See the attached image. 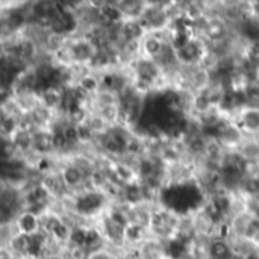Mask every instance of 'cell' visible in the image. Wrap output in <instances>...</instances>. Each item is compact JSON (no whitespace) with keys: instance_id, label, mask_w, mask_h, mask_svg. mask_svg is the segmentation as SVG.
<instances>
[{"instance_id":"1","label":"cell","mask_w":259,"mask_h":259,"mask_svg":"<svg viewBox=\"0 0 259 259\" xmlns=\"http://www.w3.org/2000/svg\"><path fill=\"white\" fill-rule=\"evenodd\" d=\"M237 124L246 137H256L259 134V106L247 105L238 114Z\"/></svg>"},{"instance_id":"2","label":"cell","mask_w":259,"mask_h":259,"mask_svg":"<svg viewBox=\"0 0 259 259\" xmlns=\"http://www.w3.org/2000/svg\"><path fill=\"white\" fill-rule=\"evenodd\" d=\"M231 241L226 237H214L208 244V259H234Z\"/></svg>"},{"instance_id":"3","label":"cell","mask_w":259,"mask_h":259,"mask_svg":"<svg viewBox=\"0 0 259 259\" xmlns=\"http://www.w3.org/2000/svg\"><path fill=\"white\" fill-rule=\"evenodd\" d=\"M0 259H17L14 256V253L6 247V246H0Z\"/></svg>"}]
</instances>
